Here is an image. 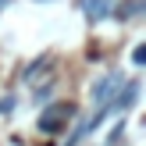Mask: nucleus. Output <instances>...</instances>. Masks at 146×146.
<instances>
[{
    "instance_id": "f03ea898",
    "label": "nucleus",
    "mask_w": 146,
    "mask_h": 146,
    "mask_svg": "<svg viewBox=\"0 0 146 146\" xmlns=\"http://www.w3.org/2000/svg\"><path fill=\"white\" fill-rule=\"evenodd\" d=\"M121 82H125V78H121V71L104 75L96 86H93V104H96V107H107V104H111V96L118 93V86H121Z\"/></svg>"
},
{
    "instance_id": "20e7f679",
    "label": "nucleus",
    "mask_w": 146,
    "mask_h": 146,
    "mask_svg": "<svg viewBox=\"0 0 146 146\" xmlns=\"http://www.w3.org/2000/svg\"><path fill=\"white\" fill-rule=\"evenodd\" d=\"M135 96H139V82H125V93H121V100H114V107L118 111H128L135 104Z\"/></svg>"
},
{
    "instance_id": "423d86ee",
    "label": "nucleus",
    "mask_w": 146,
    "mask_h": 146,
    "mask_svg": "<svg viewBox=\"0 0 146 146\" xmlns=\"http://www.w3.org/2000/svg\"><path fill=\"white\" fill-rule=\"evenodd\" d=\"M146 61V46H135L132 50V64H143Z\"/></svg>"
},
{
    "instance_id": "f257e3e1",
    "label": "nucleus",
    "mask_w": 146,
    "mask_h": 146,
    "mask_svg": "<svg viewBox=\"0 0 146 146\" xmlns=\"http://www.w3.org/2000/svg\"><path fill=\"white\" fill-rule=\"evenodd\" d=\"M71 118H75V104H50L46 111L39 114V132L54 135V132H61V128H68Z\"/></svg>"
},
{
    "instance_id": "39448f33",
    "label": "nucleus",
    "mask_w": 146,
    "mask_h": 146,
    "mask_svg": "<svg viewBox=\"0 0 146 146\" xmlns=\"http://www.w3.org/2000/svg\"><path fill=\"white\" fill-rule=\"evenodd\" d=\"M139 11H143V0H125V4L118 7V14H121V18H135Z\"/></svg>"
},
{
    "instance_id": "7ed1b4c3",
    "label": "nucleus",
    "mask_w": 146,
    "mask_h": 146,
    "mask_svg": "<svg viewBox=\"0 0 146 146\" xmlns=\"http://www.w3.org/2000/svg\"><path fill=\"white\" fill-rule=\"evenodd\" d=\"M82 11H86L89 21H104V18H111L114 4H111V0H82Z\"/></svg>"
}]
</instances>
